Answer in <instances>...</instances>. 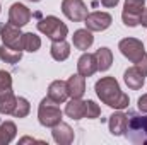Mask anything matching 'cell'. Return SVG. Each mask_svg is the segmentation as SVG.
<instances>
[{"instance_id": "1", "label": "cell", "mask_w": 147, "mask_h": 145, "mask_svg": "<svg viewBox=\"0 0 147 145\" xmlns=\"http://www.w3.org/2000/svg\"><path fill=\"white\" fill-rule=\"evenodd\" d=\"M94 89H96L98 97H99L106 106H110V108H113V109L128 108L130 99H128V96H127L125 92H121L120 84L116 82L115 77H103L101 80L96 82Z\"/></svg>"}, {"instance_id": "2", "label": "cell", "mask_w": 147, "mask_h": 145, "mask_svg": "<svg viewBox=\"0 0 147 145\" xmlns=\"http://www.w3.org/2000/svg\"><path fill=\"white\" fill-rule=\"evenodd\" d=\"M127 130L125 137L128 142L135 145H147V114H137V113H128L127 114Z\"/></svg>"}, {"instance_id": "3", "label": "cell", "mask_w": 147, "mask_h": 145, "mask_svg": "<svg viewBox=\"0 0 147 145\" xmlns=\"http://www.w3.org/2000/svg\"><path fill=\"white\" fill-rule=\"evenodd\" d=\"M62 109L58 108L57 103H53L50 97H45L41 103H39V108H38V119L43 126H48V128H53L55 125H58L62 121Z\"/></svg>"}, {"instance_id": "4", "label": "cell", "mask_w": 147, "mask_h": 145, "mask_svg": "<svg viewBox=\"0 0 147 145\" xmlns=\"http://www.w3.org/2000/svg\"><path fill=\"white\" fill-rule=\"evenodd\" d=\"M38 31L48 36L51 41H62L69 34V28L55 15H48L38 22Z\"/></svg>"}, {"instance_id": "5", "label": "cell", "mask_w": 147, "mask_h": 145, "mask_svg": "<svg viewBox=\"0 0 147 145\" xmlns=\"http://www.w3.org/2000/svg\"><path fill=\"white\" fill-rule=\"evenodd\" d=\"M118 50L121 51V55L125 58H128L132 63H137L144 55H146V48H144V43L137 38H125L120 41L118 44Z\"/></svg>"}, {"instance_id": "6", "label": "cell", "mask_w": 147, "mask_h": 145, "mask_svg": "<svg viewBox=\"0 0 147 145\" xmlns=\"http://www.w3.org/2000/svg\"><path fill=\"white\" fill-rule=\"evenodd\" d=\"M144 2L146 0H125V7L121 12V19L125 26L135 28L140 24V15H142V10L146 9Z\"/></svg>"}, {"instance_id": "7", "label": "cell", "mask_w": 147, "mask_h": 145, "mask_svg": "<svg viewBox=\"0 0 147 145\" xmlns=\"http://www.w3.org/2000/svg\"><path fill=\"white\" fill-rule=\"evenodd\" d=\"M62 12L67 19L74 22H82L87 17V7L82 0H63L62 2Z\"/></svg>"}, {"instance_id": "8", "label": "cell", "mask_w": 147, "mask_h": 145, "mask_svg": "<svg viewBox=\"0 0 147 145\" xmlns=\"http://www.w3.org/2000/svg\"><path fill=\"white\" fill-rule=\"evenodd\" d=\"M22 34L21 28L14 26V24H5L0 28V36H2V43L5 46H10L14 50H21L22 51Z\"/></svg>"}, {"instance_id": "9", "label": "cell", "mask_w": 147, "mask_h": 145, "mask_svg": "<svg viewBox=\"0 0 147 145\" xmlns=\"http://www.w3.org/2000/svg\"><path fill=\"white\" fill-rule=\"evenodd\" d=\"M84 22L89 31H105L111 26L113 17L108 12H91V14H87Z\"/></svg>"}, {"instance_id": "10", "label": "cell", "mask_w": 147, "mask_h": 145, "mask_svg": "<svg viewBox=\"0 0 147 145\" xmlns=\"http://www.w3.org/2000/svg\"><path fill=\"white\" fill-rule=\"evenodd\" d=\"M31 21V10L24 5V3H12L10 9H9V22L17 26V28H22L26 26L28 22Z\"/></svg>"}, {"instance_id": "11", "label": "cell", "mask_w": 147, "mask_h": 145, "mask_svg": "<svg viewBox=\"0 0 147 145\" xmlns=\"http://www.w3.org/2000/svg\"><path fill=\"white\" fill-rule=\"evenodd\" d=\"M51 135H53V140H55L57 144H60V145L72 144L74 138H75L74 130L69 126V125H67V123H63V121H60L58 125H55V126H53Z\"/></svg>"}, {"instance_id": "12", "label": "cell", "mask_w": 147, "mask_h": 145, "mask_svg": "<svg viewBox=\"0 0 147 145\" xmlns=\"http://www.w3.org/2000/svg\"><path fill=\"white\" fill-rule=\"evenodd\" d=\"M98 70V62H96V55L92 53H84L79 62H77V72L82 77H91Z\"/></svg>"}, {"instance_id": "13", "label": "cell", "mask_w": 147, "mask_h": 145, "mask_svg": "<svg viewBox=\"0 0 147 145\" xmlns=\"http://www.w3.org/2000/svg\"><path fill=\"white\" fill-rule=\"evenodd\" d=\"M48 97H50L53 103H57V104L65 103L67 97H69L67 82H63V80H55V82H51L50 87H48Z\"/></svg>"}, {"instance_id": "14", "label": "cell", "mask_w": 147, "mask_h": 145, "mask_svg": "<svg viewBox=\"0 0 147 145\" xmlns=\"http://www.w3.org/2000/svg\"><path fill=\"white\" fill-rule=\"evenodd\" d=\"M123 80H125V84L128 85V89H132V91H139V89L144 85V82H146V75L134 65V67H130V68L125 70Z\"/></svg>"}, {"instance_id": "15", "label": "cell", "mask_w": 147, "mask_h": 145, "mask_svg": "<svg viewBox=\"0 0 147 145\" xmlns=\"http://www.w3.org/2000/svg\"><path fill=\"white\" fill-rule=\"evenodd\" d=\"M72 41H74V46H75L77 50L86 51V50H89V48L92 46V43H94L92 31H89L87 28H86V29H77L72 36Z\"/></svg>"}, {"instance_id": "16", "label": "cell", "mask_w": 147, "mask_h": 145, "mask_svg": "<svg viewBox=\"0 0 147 145\" xmlns=\"http://www.w3.org/2000/svg\"><path fill=\"white\" fill-rule=\"evenodd\" d=\"M65 113L69 118H72L75 121L86 118V101H82L80 97H72L65 106Z\"/></svg>"}, {"instance_id": "17", "label": "cell", "mask_w": 147, "mask_h": 145, "mask_svg": "<svg viewBox=\"0 0 147 145\" xmlns=\"http://www.w3.org/2000/svg\"><path fill=\"white\" fill-rule=\"evenodd\" d=\"M127 121H128V118H127L125 113H120V111H118V113H113V114L110 116V121H108L111 135H115V137H118V135H125Z\"/></svg>"}, {"instance_id": "18", "label": "cell", "mask_w": 147, "mask_h": 145, "mask_svg": "<svg viewBox=\"0 0 147 145\" xmlns=\"http://www.w3.org/2000/svg\"><path fill=\"white\" fill-rule=\"evenodd\" d=\"M67 89H69L70 97H82L86 92V77H82L80 73L72 75L67 80Z\"/></svg>"}, {"instance_id": "19", "label": "cell", "mask_w": 147, "mask_h": 145, "mask_svg": "<svg viewBox=\"0 0 147 145\" xmlns=\"http://www.w3.org/2000/svg\"><path fill=\"white\" fill-rule=\"evenodd\" d=\"M50 53H51L53 60L63 62V60H67V58L70 56V44H69L65 39H62V41H53V44H51V48H50Z\"/></svg>"}, {"instance_id": "20", "label": "cell", "mask_w": 147, "mask_h": 145, "mask_svg": "<svg viewBox=\"0 0 147 145\" xmlns=\"http://www.w3.org/2000/svg\"><path fill=\"white\" fill-rule=\"evenodd\" d=\"M96 62H98V70L101 72H106L113 63V53H111L110 48H99L96 53Z\"/></svg>"}, {"instance_id": "21", "label": "cell", "mask_w": 147, "mask_h": 145, "mask_svg": "<svg viewBox=\"0 0 147 145\" xmlns=\"http://www.w3.org/2000/svg\"><path fill=\"white\" fill-rule=\"evenodd\" d=\"M21 58H22V51H21V50H14V48L5 46V44L0 46V60H2V62L14 65V63L21 62Z\"/></svg>"}, {"instance_id": "22", "label": "cell", "mask_w": 147, "mask_h": 145, "mask_svg": "<svg viewBox=\"0 0 147 145\" xmlns=\"http://www.w3.org/2000/svg\"><path fill=\"white\" fill-rule=\"evenodd\" d=\"M16 133H17V128L12 121H3L0 125V145L10 144L16 138Z\"/></svg>"}, {"instance_id": "23", "label": "cell", "mask_w": 147, "mask_h": 145, "mask_svg": "<svg viewBox=\"0 0 147 145\" xmlns=\"http://www.w3.org/2000/svg\"><path fill=\"white\" fill-rule=\"evenodd\" d=\"M41 48V39L39 36H36L34 33H24L22 34V50L29 51V53H34Z\"/></svg>"}, {"instance_id": "24", "label": "cell", "mask_w": 147, "mask_h": 145, "mask_svg": "<svg viewBox=\"0 0 147 145\" xmlns=\"http://www.w3.org/2000/svg\"><path fill=\"white\" fill-rule=\"evenodd\" d=\"M16 103H17V97L12 92L0 97V114H12V111L16 108Z\"/></svg>"}, {"instance_id": "25", "label": "cell", "mask_w": 147, "mask_h": 145, "mask_svg": "<svg viewBox=\"0 0 147 145\" xmlns=\"http://www.w3.org/2000/svg\"><path fill=\"white\" fill-rule=\"evenodd\" d=\"M29 111H31L29 101L24 99V97H17V103H16V108L12 111V116H16V118H26L29 114Z\"/></svg>"}, {"instance_id": "26", "label": "cell", "mask_w": 147, "mask_h": 145, "mask_svg": "<svg viewBox=\"0 0 147 145\" xmlns=\"http://www.w3.org/2000/svg\"><path fill=\"white\" fill-rule=\"evenodd\" d=\"M12 92V77L5 70H0V97Z\"/></svg>"}, {"instance_id": "27", "label": "cell", "mask_w": 147, "mask_h": 145, "mask_svg": "<svg viewBox=\"0 0 147 145\" xmlns=\"http://www.w3.org/2000/svg\"><path fill=\"white\" fill-rule=\"evenodd\" d=\"M99 114H101V109L94 101H86V118L96 119V118H99Z\"/></svg>"}, {"instance_id": "28", "label": "cell", "mask_w": 147, "mask_h": 145, "mask_svg": "<svg viewBox=\"0 0 147 145\" xmlns=\"http://www.w3.org/2000/svg\"><path fill=\"white\" fill-rule=\"evenodd\" d=\"M135 67H137V68H139V70L147 77V53L140 58V60H139V62H137V63H135Z\"/></svg>"}, {"instance_id": "29", "label": "cell", "mask_w": 147, "mask_h": 145, "mask_svg": "<svg viewBox=\"0 0 147 145\" xmlns=\"http://www.w3.org/2000/svg\"><path fill=\"white\" fill-rule=\"evenodd\" d=\"M139 109L142 113H147V94H144L142 97H139Z\"/></svg>"}, {"instance_id": "30", "label": "cell", "mask_w": 147, "mask_h": 145, "mask_svg": "<svg viewBox=\"0 0 147 145\" xmlns=\"http://www.w3.org/2000/svg\"><path fill=\"white\" fill-rule=\"evenodd\" d=\"M118 2H120V0H101V3H103L105 7H108V9L116 7V5H118Z\"/></svg>"}, {"instance_id": "31", "label": "cell", "mask_w": 147, "mask_h": 145, "mask_svg": "<svg viewBox=\"0 0 147 145\" xmlns=\"http://www.w3.org/2000/svg\"><path fill=\"white\" fill-rule=\"evenodd\" d=\"M140 24H142L144 28H147V7L142 10V15H140Z\"/></svg>"}, {"instance_id": "32", "label": "cell", "mask_w": 147, "mask_h": 145, "mask_svg": "<svg viewBox=\"0 0 147 145\" xmlns=\"http://www.w3.org/2000/svg\"><path fill=\"white\" fill-rule=\"evenodd\" d=\"M28 142H38V140H34V138H29V137H24V138H21V144H28Z\"/></svg>"}, {"instance_id": "33", "label": "cell", "mask_w": 147, "mask_h": 145, "mask_svg": "<svg viewBox=\"0 0 147 145\" xmlns=\"http://www.w3.org/2000/svg\"><path fill=\"white\" fill-rule=\"evenodd\" d=\"M29 2H39V0H29Z\"/></svg>"}, {"instance_id": "34", "label": "cell", "mask_w": 147, "mask_h": 145, "mask_svg": "<svg viewBox=\"0 0 147 145\" xmlns=\"http://www.w3.org/2000/svg\"><path fill=\"white\" fill-rule=\"evenodd\" d=\"M0 10H2V5H0Z\"/></svg>"}]
</instances>
